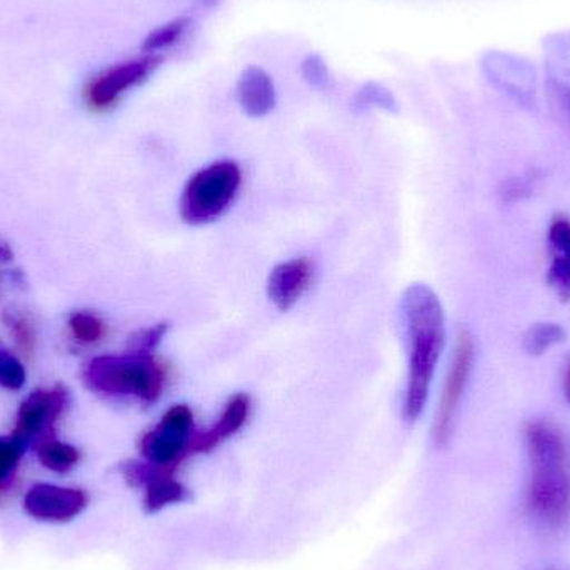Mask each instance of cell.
Listing matches in <instances>:
<instances>
[{
	"label": "cell",
	"mask_w": 570,
	"mask_h": 570,
	"mask_svg": "<svg viewBox=\"0 0 570 570\" xmlns=\"http://www.w3.org/2000/svg\"><path fill=\"white\" fill-rule=\"evenodd\" d=\"M529 459L525 508L546 529H561L570 518V462L561 431L548 421L524 429Z\"/></svg>",
	"instance_id": "obj_1"
},
{
	"label": "cell",
	"mask_w": 570,
	"mask_h": 570,
	"mask_svg": "<svg viewBox=\"0 0 570 570\" xmlns=\"http://www.w3.org/2000/svg\"><path fill=\"white\" fill-rule=\"evenodd\" d=\"M409 338V375L404 419L415 422L428 404L435 367L445 342V321L438 294L425 284H412L402 297Z\"/></svg>",
	"instance_id": "obj_2"
},
{
	"label": "cell",
	"mask_w": 570,
	"mask_h": 570,
	"mask_svg": "<svg viewBox=\"0 0 570 570\" xmlns=\"http://www.w3.org/2000/svg\"><path fill=\"white\" fill-rule=\"evenodd\" d=\"M86 382L106 395H132L153 404L163 395L167 374L150 352L132 351L122 355L94 358L86 368Z\"/></svg>",
	"instance_id": "obj_3"
},
{
	"label": "cell",
	"mask_w": 570,
	"mask_h": 570,
	"mask_svg": "<svg viewBox=\"0 0 570 570\" xmlns=\"http://www.w3.org/2000/svg\"><path fill=\"white\" fill-rule=\"evenodd\" d=\"M243 174L233 160H220L194 174L180 199V216L187 224L203 226L219 219L239 193Z\"/></svg>",
	"instance_id": "obj_4"
},
{
	"label": "cell",
	"mask_w": 570,
	"mask_h": 570,
	"mask_svg": "<svg viewBox=\"0 0 570 570\" xmlns=\"http://www.w3.org/2000/svg\"><path fill=\"white\" fill-rule=\"evenodd\" d=\"M193 435V411L184 404L174 405L164 414L159 424L144 435L140 452L150 464L176 471L184 459L190 458Z\"/></svg>",
	"instance_id": "obj_5"
},
{
	"label": "cell",
	"mask_w": 570,
	"mask_h": 570,
	"mask_svg": "<svg viewBox=\"0 0 570 570\" xmlns=\"http://www.w3.org/2000/svg\"><path fill=\"white\" fill-rule=\"evenodd\" d=\"M475 348L474 341L468 331H462L455 342L454 355L448 379L442 389L441 402H439L438 415L434 422V441L438 445H445L454 432L455 417L459 405L464 397L472 367H474Z\"/></svg>",
	"instance_id": "obj_6"
},
{
	"label": "cell",
	"mask_w": 570,
	"mask_h": 570,
	"mask_svg": "<svg viewBox=\"0 0 570 570\" xmlns=\"http://www.w3.org/2000/svg\"><path fill=\"white\" fill-rule=\"evenodd\" d=\"M174 472L147 461L127 462L122 468L124 478L130 485L144 488V509L149 514H156L169 505L183 504L189 499V491L174 478Z\"/></svg>",
	"instance_id": "obj_7"
},
{
	"label": "cell",
	"mask_w": 570,
	"mask_h": 570,
	"mask_svg": "<svg viewBox=\"0 0 570 570\" xmlns=\"http://www.w3.org/2000/svg\"><path fill=\"white\" fill-rule=\"evenodd\" d=\"M544 63L552 114L570 134V30L546 40Z\"/></svg>",
	"instance_id": "obj_8"
},
{
	"label": "cell",
	"mask_w": 570,
	"mask_h": 570,
	"mask_svg": "<svg viewBox=\"0 0 570 570\" xmlns=\"http://www.w3.org/2000/svg\"><path fill=\"white\" fill-rule=\"evenodd\" d=\"M89 504L87 494L80 489L62 485L37 484L23 498V511L40 522L63 524L82 514Z\"/></svg>",
	"instance_id": "obj_9"
},
{
	"label": "cell",
	"mask_w": 570,
	"mask_h": 570,
	"mask_svg": "<svg viewBox=\"0 0 570 570\" xmlns=\"http://www.w3.org/2000/svg\"><path fill=\"white\" fill-rule=\"evenodd\" d=\"M163 59L157 56H147L142 59L129 60L120 66L110 67L106 72L92 80L87 87V102L94 109H107L116 104L122 94L144 82L154 70L159 67Z\"/></svg>",
	"instance_id": "obj_10"
},
{
	"label": "cell",
	"mask_w": 570,
	"mask_h": 570,
	"mask_svg": "<svg viewBox=\"0 0 570 570\" xmlns=\"http://www.w3.org/2000/svg\"><path fill=\"white\" fill-rule=\"evenodd\" d=\"M66 405V391H37L23 401L17 417L13 438L27 444L30 439L42 438L52 432L53 422L59 417Z\"/></svg>",
	"instance_id": "obj_11"
},
{
	"label": "cell",
	"mask_w": 570,
	"mask_h": 570,
	"mask_svg": "<svg viewBox=\"0 0 570 570\" xmlns=\"http://www.w3.org/2000/svg\"><path fill=\"white\" fill-rule=\"evenodd\" d=\"M312 277H314V266L311 261L305 257L287 261L274 267L267 281V294L277 308L288 311L307 291Z\"/></svg>",
	"instance_id": "obj_12"
},
{
	"label": "cell",
	"mask_w": 570,
	"mask_h": 570,
	"mask_svg": "<svg viewBox=\"0 0 570 570\" xmlns=\"http://www.w3.org/2000/svg\"><path fill=\"white\" fill-rule=\"evenodd\" d=\"M250 414V397L236 394L229 399L219 421L203 432H194L189 455L207 454L244 428Z\"/></svg>",
	"instance_id": "obj_13"
},
{
	"label": "cell",
	"mask_w": 570,
	"mask_h": 570,
	"mask_svg": "<svg viewBox=\"0 0 570 570\" xmlns=\"http://www.w3.org/2000/svg\"><path fill=\"white\" fill-rule=\"evenodd\" d=\"M548 284L561 301H570V219L556 216L548 233Z\"/></svg>",
	"instance_id": "obj_14"
},
{
	"label": "cell",
	"mask_w": 570,
	"mask_h": 570,
	"mask_svg": "<svg viewBox=\"0 0 570 570\" xmlns=\"http://www.w3.org/2000/svg\"><path fill=\"white\" fill-rule=\"evenodd\" d=\"M237 100L249 117H266L276 107V87L263 67L250 66L237 80Z\"/></svg>",
	"instance_id": "obj_15"
},
{
	"label": "cell",
	"mask_w": 570,
	"mask_h": 570,
	"mask_svg": "<svg viewBox=\"0 0 570 570\" xmlns=\"http://www.w3.org/2000/svg\"><path fill=\"white\" fill-rule=\"evenodd\" d=\"M36 452L40 464L57 474H63L76 468L80 459L79 451L73 445L59 441L52 432L37 439Z\"/></svg>",
	"instance_id": "obj_16"
},
{
	"label": "cell",
	"mask_w": 570,
	"mask_h": 570,
	"mask_svg": "<svg viewBox=\"0 0 570 570\" xmlns=\"http://www.w3.org/2000/svg\"><path fill=\"white\" fill-rule=\"evenodd\" d=\"M566 341V331L556 322H541L531 325L522 337V347L532 357L546 354L549 348Z\"/></svg>",
	"instance_id": "obj_17"
},
{
	"label": "cell",
	"mask_w": 570,
	"mask_h": 570,
	"mask_svg": "<svg viewBox=\"0 0 570 570\" xmlns=\"http://www.w3.org/2000/svg\"><path fill=\"white\" fill-rule=\"evenodd\" d=\"M190 23L193 22H190L189 17H179V19L170 20V22L157 27V29L153 30V32L146 37V40H144V52L156 56L160 50L169 49L170 46H174V43L183 39Z\"/></svg>",
	"instance_id": "obj_18"
},
{
	"label": "cell",
	"mask_w": 570,
	"mask_h": 570,
	"mask_svg": "<svg viewBox=\"0 0 570 570\" xmlns=\"http://www.w3.org/2000/svg\"><path fill=\"white\" fill-rule=\"evenodd\" d=\"M23 449H26V444L13 435L0 439V491H3L12 481L17 465H19L20 458H22Z\"/></svg>",
	"instance_id": "obj_19"
},
{
	"label": "cell",
	"mask_w": 570,
	"mask_h": 570,
	"mask_svg": "<svg viewBox=\"0 0 570 570\" xmlns=\"http://www.w3.org/2000/svg\"><path fill=\"white\" fill-rule=\"evenodd\" d=\"M539 183V174L535 170L509 177L502 183L501 197L504 203L515 204L528 199L535 190Z\"/></svg>",
	"instance_id": "obj_20"
},
{
	"label": "cell",
	"mask_w": 570,
	"mask_h": 570,
	"mask_svg": "<svg viewBox=\"0 0 570 570\" xmlns=\"http://www.w3.org/2000/svg\"><path fill=\"white\" fill-rule=\"evenodd\" d=\"M70 328H72L73 337L82 344H94L100 341L104 335V324L96 315L87 314V312H77L70 317Z\"/></svg>",
	"instance_id": "obj_21"
},
{
	"label": "cell",
	"mask_w": 570,
	"mask_h": 570,
	"mask_svg": "<svg viewBox=\"0 0 570 570\" xmlns=\"http://www.w3.org/2000/svg\"><path fill=\"white\" fill-rule=\"evenodd\" d=\"M357 106L362 109H365V107H381L385 110L397 109L394 96L377 83H367V86L362 87L357 96Z\"/></svg>",
	"instance_id": "obj_22"
},
{
	"label": "cell",
	"mask_w": 570,
	"mask_h": 570,
	"mask_svg": "<svg viewBox=\"0 0 570 570\" xmlns=\"http://www.w3.org/2000/svg\"><path fill=\"white\" fill-rule=\"evenodd\" d=\"M26 382L22 364L7 352L0 351V385L7 389H20Z\"/></svg>",
	"instance_id": "obj_23"
},
{
	"label": "cell",
	"mask_w": 570,
	"mask_h": 570,
	"mask_svg": "<svg viewBox=\"0 0 570 570\" xmlns=\"http://www.w3.org/2000/svg\"><path fill=\"white\" fill-rule=\"evenodd\" d=\"M302 76L311 86L324 87L328 80V70L322 57L311 53L302 63Z\"/></svg>",
	"instance_id": "obj_24"
},
{
	"label": "cell",
	"mask_w": 570,
	"mask_h": 570,
	"mask_svg": "<svg viewBox=\"0 0 570 570\" xmlns=\"http://www.w3.org/2000/svg\"><path fill=\"white\" fill-rule=\"evenodd\" d=\"M167 328H169L167 327V324H159L140 332V334L134 338V344H136L134 351L153 352L154 348H156V345L163 341Z\"/></svg>",
	"instance_id": "obj_25"
},
{
	"label": "cell",
	"mask_w": 570,
	"mask_h": 570,
	"mask_svg": "<svg viewBox=\"0 0 570 570\" xmlns=\"http://www.w3.org/2000/svg\"><path fill=\"white\" fill-rule=\"evenodd\" d=\"M13 332H16L17 342L23 348H30V345L33 344V331L29 322L23 321V318L13 322Z\"/></svg>",
	"instance_id": "obj_26"
},
{
	"label": "cell",
	"mask_w": 570,
	"mask_h": 570,
	"mask_svg": "<svg viewBox=\"0 0 570 570\" xmlns=\"http://www.w3.org/2000/svg\"><path fill=\"white\" fill-rule=\"evenodd\" d=\"M564 392L568 395L570 402V358L568 365H566V374H564Z\"/></svg>",
	"instance_id": "obj_27"
},
{
	"label": "cell",
	"mask_w": 570,
	"mask_h": 570,
	"mask_svg": "<svg viewBox=\"0 0 570 570\" xmlns=\"http://www.w3.org/2000/svg\"><path fill=\"white\" fill-rule=\"evenodd\" d=\"M203 2L206 3V6H216L217 0H203Z\"/></svg>",
	"instance_id": "obj_28"
}]
</instances>
